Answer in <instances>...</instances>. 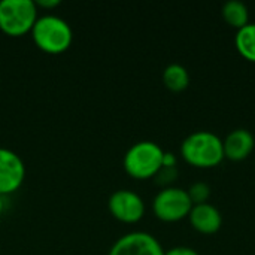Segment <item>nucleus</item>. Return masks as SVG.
Returning a JSON list of instances; mask_svg holds the SVG:
<instances>
[{
	"label": "nucleus",
	"mask_w": 255,
	"mask_h": 255,
	"mask_svg": "<svg viewBox=\"0 0 255 255\" xmlns=\"http://www.w3.org/2000/svg\"><path fill=\"white\" fill-rule=\"evenodd\" d=\"M181 155L194 167H215L224 160L223 140L212 131H194L182 140Z\"/></svg>",
	"instance_id": "obj_1"
},
{
	"label": "nucleus",
	"mask_w": 255,
	"mask_h": 255,
	"mask_svg": "<svg viewBox=\"0 0 255 255\" xmlns=\"http://www.w3.org/2000/svg\"><path fill=\"white\" fill-rule=\"evenodd\" d=\"M30 33L36 46L46 54H63L73 42V30L70 24L61 16L52 13L39 16Z\"/></svg>",
	"instance_id": "obj_2"
},
{
	"label": "nucleus",
	"mask_w": 255,
	"mask_h": 255,
	"mask_svg": "<svg viewBox=\"0 0 255 255\" xmlns=\"http://www.w3.org/2000/svg\"><path fill=\"white\" fill-rule=\"evenodd\" d=\"M163 148L152 140H140L131 145L124 154L123 166L127 175L134 179L154 178L163 167Z\"/></svg>",
	"instance_id": "obj_3"
},
{
	"label": "nucleus",
	"mask_w": 255,
	"mask_h": 255,
	"mask_svg": "<svg viewBox=\"0 0 255 255\" xmlns=\"http://www.w3.org/2000/svg\"><path fill=\"white\" fill-rule=\"evenodd\" d=\"M37 6L33 0H1L0 30L12 37L30 33L37 21Z\"/></svg>",
	"instance_id": "obj_4"
},
{
	"label": "nucleus",
	"mask_w": 255,
	"mask_h": 255,
	"mask_svg": "<svg viewBox=\"0 0 255 255\" xmlns=\"http://www.w3.org/2000/svg\"><path fill=\"white\" fill-rule=\"evenodd\" d=\"M193 203L188 193L179 187L161 188L152 200L154 215L164 223H178L190 215Z\"/></svg>",
	"instance_id": "obj_5"
},
{
	"label": "nucleus",
	"mask_w": 255,
	"mask_h": 255,
	"mask_svg": "<svg viewBox=\"0 0 255 255\" xmlns=\"http://www.w3.org/2000/svg\"><path fill=\"white\" fill-rule=\"evenodd\" d=\"M108 209L111 215L126 224H134L145 215L142 197L131 190H117L109 196Z\"/></svg>",
	"instance_id": "obj_6"
},
{
	"label": "nucleus",
	"mask_w": 255,
	"mask_h": 255,
	"mask_svg": "<svg viewBox=\"0 0 255 255\" xmlns=\"http://www.w3.org/2000/svg\"><path fill=\"white\" fill-rule=\"evenodd\" d=\"M25 179L22 158L9 148H0V196H9L21 188Z\"/></svg>",
	"instance_id": "obj_7"
},
{
	"label": "nucleus",
	"mask_w": 255,
	"mask_h": 255,
	"mask_svg": "<svg viewBox=\"0 0 255 255\" xmlns=\"http://www.w3.org/2000/svg\"><path fill=\"white\" fill-rule=\"evenodd\" d=\"M108 255H164V250L152 235L131 232L117 239Z\"/></svg>",
	"instance_id": "obj_8"
},
{
	"label": "nucleus",
	"mask_w": 255,
	"mask_h": 255,
	"mask_svg": "<svg viewBox=\"0 0 255 255\" xmlns=\"http://www.w3.org/2000/svg\"><path fill=\"white\" fill-rule=\"evenodd\" d=\"M191 227L202 235H215L221 230L223 215L211 203L194 205L188 215Z\"/></svg>",
	"instance_id": "obj_9"
},
{
	"label": "nucleus",
	"mask_w": 255,
	"mask_h": 255,
	"mask_svg": "<svg viewBox=\"0 0 255 255\" xmlns=\"http://www.w3.org/2000/svg\"><path fill=\"white\" fill-rule=\"evenodd\" d=\"M255 139L253 133L247 128H236L230 131L223 140L224 158L230 161H242L254 151Z\"/></svg>",
	"instance_id": "obj_10"
},
{
	"label": "nucleus",
	"mask_w": 255,
	"mask_h": 255,
	"mask_svg": "<svg viewBox=\"0 0 255 255\" xmlns=\"http://www.w3.org/2000/svg\"><path fill=\"white\" fill-rule=\"evenodd\" d=\"M163 84L170 91L181 93L190 85V73L182 64L172 63L163 70Z\"/></svg>",
	"instance_id": "obj_11"
},
{
	"label": "nucleus",
	"mask_w": 255,
	"mask_h": 255,
	"mask_svg": "<svg viewBox=\"0 0 255 255\" xmlns=\"http://www.w3.org/2000/svg\"><path fill=\"white\" fill-rule=\"evenodd\" d=\"M221 13H223L224 21L230 27H235L238 30H241L242 27H245L247 24H250L248 6L245 3L239 1V0H230L227 3H224Z\"/></svg>",
	"instance_id": "obj_12"
},
{
	"label": "nucleus",
	"mask_w": 255,
	"mask_h": 255,
	"mask_svg": "<svg viewBox=\"0 0 255 255\" xmlns=\"http://www.w3.org/2000/svg\"><path fill=\"white\" fill-rule=\"evenodd\" d=\"M235 45L245 60L255 63V22H250L238 30L235 36Z\"/></svg>",
	"instance_id": "obj_13"
},
{
	"label": "nucleus",
	"mask_w": 255,
	"mask_h": 255,
	"mask_svg": "<svg viewBox=\"0 0 255 255\" xmlns=\"http://www.w3.org/2000/svg\"><path fill=\"white\" fill-rule=\"evenodd\" d=\"M188 197L194 205H202V203H208L209 197H211V187L206 182H194L188 190Z\"/></svg>",
	"instance_id": "obj_14"
},
{
	"label": "nucleus",
	"mask_w": 255,
	"mask_h": 255,
	"mask_svg": "<svg viewBox=\"0 0 255 255\" xmlns=\"http://www.w3.org/2000/svg\"><path fill=\"white\" fill-rule=\"evenodd\" d=\"M154 178H155V182L158 185H161L163 188L173 187L172 184L178 179V169L176 167H161Z\"/></svg>",
	"instance_id": "obj_15"
},
{
	"label": "nucleus",
	"mask_w": 255,
	"mask_h": 255,
	"mask_svg": "<svg viewBox=\"0 0 255 255\" xmlns=\"http://www.w3.org/2000/svg\"><path fill=\"white\" fill-rule=\"evenodd\" d=\"M164 255H199V253L188 247H175L169 251H164Z\"/></svg>",
	"instance_id": "obj_16"
},
{
	"label": "nucleus",
	"mask_w": 255,
	"mask_h": 255,
	"mask_svg": "<svg viewBox=\"0 0 255 255\" xmlns=\"http://www.w3.org/2000/svg\"><path fill=\"white\" fill-rule=\"evenodd\" d=\"M163 167H176V155L172 152H166L163 155Z\"/></svg>",
	"instance_id": "obj_17"
},
{
	"label": "nucleus",
	"mask_w": 255,
	"mask_h": 255,
	"mask_svg": "<svg viewBox=\"0 0 255 255\" xmlns=\"http://www.w3.org/2000/svg\"><path fill=\"white\" fill-rule=\"evenodd\" d=\"M36 3V6L39 7H46V9H52V7H57V6H60V0H36L34 1Z\"/></svg>",
	"instance_id": "obj_18"
},
{
	"label": "nucleus",
	"mask_w": 255,
	"mask_h": 255,
	"mask_svg": "<svg viewBox=\"0 0 255 255\" xmlns=\"http://www.w3.org/2000/svg\"><path fill=\"white\" fill-rule=\"evenodd\" d=\"M3 209H4V203H3V197L0 196V215H1V212H3Z\"/></svg>",
	"instance_id": "obj_19"
}]
</instances>
